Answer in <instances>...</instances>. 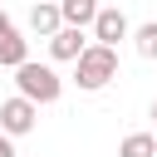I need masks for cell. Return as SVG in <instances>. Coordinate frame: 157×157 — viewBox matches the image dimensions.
<instances>
[{
  "label": "cell",
  "mask_w": 157,
  "mask_h": 157,
  "mask_svg": "<svg viewBox=\"0 0 157 157\" xmlns=\"http://www.w3.org/2000/svg\"><path fill=\"white\" fill-rule=\"evenodd\" d=\"M118 39H128V15L118 10V5H98V15H93V44H108V49H118Z\"/></svg>",
  "instance_id": "277c9868"
},
{
  "label": "cell",
  "mask_w": 157,
  "mask_h": 157,
  "mask_svg": "<svg viewBox=\"0 0 157 157\" xmlns=\"http://www.w3.org/2000/svg\"><path fill=\"white\" fill-rule=\"evenodd\" d=\"M152 118H157V103H152Z\"/></svg>",
  "instance_id": "4fadbf2b"
},
{
  "label": "cell",
  "mask_w": 157,
  "mask_h": 157,
  "mask_svg": "<svg viewBox=\"0 0 157 157\" xmlns=\"http://www.w3.org/2000/svg\"><path fill=\"white\" fill-rule=\"evenodd\" d=\"M118 78V49H108V44H88L78 59H74V83L83 88V93H98L103 83H113Z\"/></svg>",
  "instance_id": "6da1fadb"
},
{
  "label": "cell",
  "mask_w": 157,
  "mask_h": 157,
  "mask_svg": "<svg viewBox=\"0 0 157 157\" xmlns=\"http://www.w3.org/2000/svg\"><path fill=\"white\" fill-rule=\"evenodd\" d=\"M152 157H157V152H152Z\"/></svg>",
  "instance_id": "5bb4252c"
},
{
  "label": "cell",
  "mask_w": 157,
  "mask_h": 157,
  "mask_svg": "<svg viewBox=\"0 0 157 157\" xmlns=\"http://www.w3.org/2000/svg\"><path fill=\"white\" fill-rule=\"evenodd\" d=\"M93 15H98V0H59V20L74 25V29L93 25Z\"/></svg>",
  "instance_id": "ba28073f"
},
{
  "label": "cell",
  "mask_w": 157,
  "mask_h": 157,
  "mask_svg": "<svg viewBox=\"0 0 157 157\" xmlns=\"http://www.w3.org/2000/svg\"><path fill=\"white\" fill-rule=\"evenodd\" d=\"M34 118H39V108H34L29 98H20V93L0 103V132H5V137H20V132H29V128H34Z\"/></svg>",
  "instance_id": "3957f363"
},
{
  "label": "cell",
  "mask_w": 157,
  "mask_h": 157,
  "mask_svg": "<svg viewBox=\"0 0 157 157\" xmlns=\"http://www.w3.org/2000/svg\"><path fill=\"white\" fill-rule=\"evenodd\" d=\"M88 49V39H83V29H74V25H64L59 34H49V54L54 59H78Z\"/></svg>",
  "instance_id": "8992f818"
},
{
  "label": "cell",
  "mask_w": 157,
  "mask_h": 157,
  "mask_svg": "<svg viewBox=\"0 0 157 157\" xmlns=\"http://www.w3.org/2000/svg\"><path fill=\"white\" fill-rule=\"evenodd\" d=\"M0 157H15V142H10L5 132H0Z\"/></svg>",
  "instance_id": "8fae6325"
},
{
  "label": "cell",
  "mask_w": 157,
  "mask_h": 157,
  "mask_svg": "<svg viewBox=\"0 0 157 157\" xmlns=\"http://www.w3.org/2000/svg\"><path fill=\"white\" fill-rule=\"evenodd\" d=\"M157 152V137L152 132H132V137H123V147H118V157H152Z\"/></svg>",
  "instance_id": "9c48e42d"
},
{
  "label": "cell",
  "mask_w": 157,
  "mask_h": 157,
  "mask_svg": "<svg viewBox=\"0 0 157 157\" xmlns=\"http://www.w3.org/2000/svg\"><path fill=\"white\" fill-rule=\"evenodd\" d=\"M5 25H10V20H5V10H0V29H5Z\"/></svg>",
  "instance_id": "7c38bea8"
},
{
  "label": "cell",
  "mask_w": 157,
  "mask_h": 157,
  "mask_svg": "<svg viewBox=\"0 0 157 157\" xmlns=\"http://www.w3.org/2000/svg\"><path fill=\"white\" fill-rule=\"evenodd\" d=\"M29 29H34V34H44V39H49V34H59V29H64V20H59V0L34 5V10H29Z\"/></svg>",
  "instance_id": "52a82bcc"
},
{
  "label": "cell",
  "mask_w": 157,
  "mask_h": 157,
  "mask_svg": "<svg viewBox=\"0 0 157 157\" xmlns=\"http://www.w3.org/2000/svg\"><path fill=\"white\" fill-rule=\"evenodd\" d=\"M132 39H137V54H142V59H157V20L137 25V34H132Z\"/></svg>",
  "instance_id": "30bf717a"
},
{
  "label": "cell",
  "mask_w": 157,
  "mask_h": 157,
  "mask_svg": "<svg viewBox=\"0 0 157 157\" xmlns=\"http://www.w3.org/2000/svg\"><path fill=\"white\" fill-rule=\"evenodd\" d=\"M15 83H20V98H29L34 108H39V103H54V98L64 93V78H59L49 64H34V59H25V64L15 69Z\"/></svg>",
  "instance_id": "7a4b0ae2"
},
{
  "label": "cell",
  "mask_w": 157,
  "mask_h": 157,
  "mask_svg": "<svg viewBox=\"0 0 157 157\" xmlns=\"http://www.w3.org/2000/svg\"><path fill=\"white\" fill-rule=\"evenodd\" d=\"M25 59H29V39H25L15 25H5V29H0V64H5V69H20Z\"/></svg>",
  "instance_id": "5b68a950"
}]
</instances>
